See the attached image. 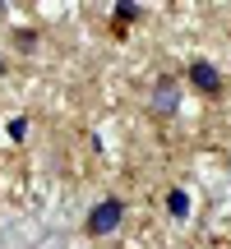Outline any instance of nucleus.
Instances as JSON below:
<instances>
[{"instance_id": "8", "label": "nucleus", "mask_w": 231, "mask_h": 249, "mask_svg": "<svg viewBox=\"0 0 231 249\" xmlns=\"http://www.w3.org/2000/svg\"><path fill=\"white\" fill-rule=\"evenodd\" d=\"M0 74H5V60H0Z\"/></svg>"}, {"instance_id": "4", "label": "nucleus", "mask_w": 231, "mask_h": 249, "mask_svg": "<svg viewBox=\"0 0 231 249\" xmlns=\"http://www.w3.org/2000/svg\"><path fill=\"white\" fill-rule=\"evenodd\" d=\"M167 208H171V217H190V194H185V189H171Z\"/></svg>"}, {"instance_id": "7", "label": "nucleus", "mask_w": 231, "mask_h": 249, "mask_svg": "<svg viewBox=\"0 0 231 249\" xmlns=\"http://www.w3.org/2000/svg\"><path fill=\"white\" fill-rule=\"evenodd\" d=\"M14 42L23 46V51H33V46H37V33H28V28H23V33H14Z\"/></svg>"}, {"instance_id": "2", "label": "nucleus", "mask_w": 231, "mask_h": 249, "mask_svg": "<svg viewBox=\"0 0 231 249\" xmlns=\"http://www.w3.org/2000/svg\"><path fill=\"white\" fill-rule=\"evenodd\" d=\"M190 83H194L199 92H208V97H217V92H222V74H217L208 60H194V65H190Z\"/></svg>"}, {"instance_id": "6", "label": "nucleus", "mask_w": 231, "mask_h": 249, "mask_svg": "<svg viewBox=\"0 0 231 249\" xmlns=\"http://www.w3.org/2000/svg\"><path fill=\"white\" fill-rule=\"evenodd\" d=\"M5 129H9V139H14V143H19V139H28V116H14Z\"/></svg>"}, {"instance_id": "1", "label": "nucleus", "mask_w": 231, "mask_h": 249, "mask_svg": "<svg viewBox=\"0 0 231 249\" xmlns=\"http://www.w3.org/2000/svg\"><path fill=\"white\" fill-rule=\"evenodd\" d=\"M120 222H125V198H102L88 213V235H111Z\"/></svg>"}, {"instance_id": "5", "label": "nucleus", "mask_w": 231, "mask_h": 249, "mask_svg": "<svg viewBox=\"0 0 231 249\" xmlns=\"http://www.w3.org/2000/svg\"><path fill=\"white\" fill-rule=\"evenodd\" d=\"M130 18H139V5H125L120 0V5H116V28H125Z\"/></svg>"}, {"instance_id": "3", "label": "nucleus", "mask_w": 231, "mask_h": 249, "mask_svg": "<svg viewBox=\"0 0 231 249\" xmlns=\"http://www.w3.org/2000/svg\"><path fill=\"white\" fill-rule=\"evenodd\" d=\"M176 107H180V88L171 79H162L157 88H153V111H157V116H171Z\"/></svg>"}]
</instances>
